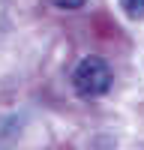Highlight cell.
Returning a JSON list of instances; mask_svg holds the SVG:
<instances>
[{"mask_svg": "<svg viewBox=\"0 0 144 150\" xmlns=\"http://www.w3.org/2000/svg\"><path fill=\"white\" fill-rule=\"evenodd\" d=\"M111 81H114L111 66H108L102 57H96V54L84 57L81 63L75 66V72H72V84H75V90L81 96H87V99L105 96L108 90H111Z\"/></svg>", "mask_w": 144, "mask_h": 150, "instance_id": "obj_1", "label": "cell"}, {"mask_svg": "<svg viewBox=\"0 0 144 150\" xmlns=\"http://www.w3.org/2000/svg\"><path fill=\"white\" fill-rule=\"evenodd\" d=\"M120 9H123L132 21H141L144 18V0H120Z\"/></svg>", "mask_w": 144, "mask_h": 150, "instance_id": "obj_2", "label": "cell"}, {"mask_svg": "<svg viewBox=\"0 0 144 150\" xmlns=\"http://www.w3.org/2000/svg\"><path fill=\"white\" fill-rule=\"evenodd\" d=\"M84 3H87V0H54V6H60V9H78Z\"/></svg>", "mask_w": 144, "mask_h": 150, "instance_id": "obj_3", "label": "cell"}]
</instances>
